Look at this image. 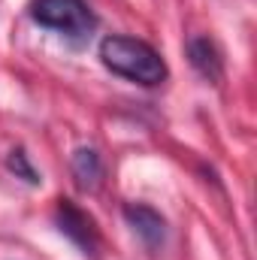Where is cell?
I'll list each match as a JSON object with an SVG mask.
<instances>
[{
	"label": "cell",
	"instance_id": "1",
	"mask_svg": "<svg viewBox=\"0 0 257 260\" xmlns=\"http://www.w3.org/2000/svg\"><path fill=\"white\" fill-rule=\"evenodd\" d=\"M97 55H100V64L109 73H115V76H121L127 82H136L142 88H157L170 76V67L160 58V52L151 43L127 37V34L103 37Z\"/></svg>",
	"mask_w": 257,
	"mask_h": 260
},
{
	"label": "cell",
	"instance_id": "2",
	"mask_svg": "<svg viewBox=\"0 0 257 260\" xmlns=\"http://www.w3.org/2000/svg\"><path fill=\"white\" fill-rule=\"evenodd\" d=\"M30 18L40 27L58 30L70 40H85L97 27L94 12L88 9L85 0H34L30 3Z\"/></svg>",
	"mask_w": 257,
	"mask_h": 260
},
{
	"label": "cell",
	"instance_id": "3",
	"mask_svg": "<svg viewBox=\"0 0 257 260\" xmlns=\"http://www.w3.org/2000/svg\"><path fill=\"white\" fill-rule=\"evenodd\" d=\"M55 227L61 230V236H67L85 257H94L97 254V245H100V233H97V224L94 218L76 206L70 197H61L55 203Z\"/></svg>",
	"mask_w": 257,
	"mask_h": 260
},
{
	"label": "cell",
	"instance_id": "4",
	"mask_svg": "<svg viewBox=\"0 0 257 260\" xmlns=\"http://www.w3.org/2000/svg\"><path fill=\"white\" fill-rule=\"evenodd\" d=\"M127 227L133 230V236L154 254L167 245V218L154 209V206H145V203H124L121 209Z\"/></svg>",
	"mask_w": 257,
	"mask_h": 260
},
{
	"label": "cell",
	"instance_id": "5",
	"mask_svg": "<svg viewBox=\"0 0 257 260\" xmlns=\"http://www.w3.org/2000/svg\"><path fill=\"white\" fill-rule=\"evenodd\" d=\"M185 55H188V64L194 67V73L212 85H218L224 79V55L221 49L215 46V40L209 37H191L185 43Z\"/></svg>",
	"mask_w": 257,
	"mask_h": 260
},
{
	"label": "cell",
	"instance_id": "6",
	"mask_svg": "<svg viewBox=\"0 0 257 260\" xmlns=\"http://www.w3.org/2000/svg\"><path fill=\"white\" fill-rule=\"evenodd\" d=\"M70 170H73V179L82 191H97L100 182H103V157L97 148L91 145H79L70 157Z\"/></svg>",
	"mask_w": 257,
	"mask_h": 260
},
{
	"label": "cell",
	"instance_id": "7",
	"mask_svg": "<svg viewBox=\"0 0 257 260\" xmlns=\"http://www.w3.org/2000/svg\"><path fill=\"white\" fill-rule=\"evenodd\" d=\"M6 170L15 176V179H21V182H27V185H43V176L34 170V164H30V154L18 145V148H12L9 154H6Z\"/></svg>",
	"mask_w": 257,
	"mask_h": 260
}]
</instances>
